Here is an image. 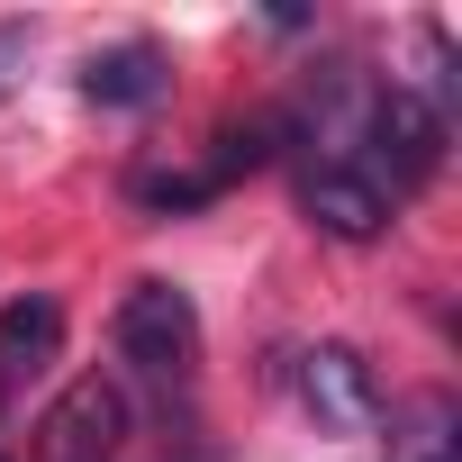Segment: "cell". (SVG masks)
<instances>
[{"label":"cell","instance_id":"1","mask_svg":"<svg viewBox=\"0 0 462 462\" xmlns=\"http://www.w3.org/2000/svg\"><path fill=\"white\" fill-rule=\"evenodd\" d=\"M363 181L381 190V199H399V190H426L435 172H444V145H453V118L426 100V91H408V82H390V91H372L363 100Z\"/></svg>","mask_w":462,"mask_h":462},{"label":"cell","instance_id":"2","mask_svg":"<svg viewBox=\"0 0 462 462\" xmlns=\"http://www.w3.org/2000/svg\"><path fill=\"white\" fill-rule=\"evenodd\" d=\"M109 327H118V354H127L145 381H190V363H199V309H190V291L136 282Z\"/></svg>","mask_w":462,"mask_h":462},{"label":"cell","instance_id":"3","mask_svg":"<svg viewBox=\"0 0 462 462\" xmlns=\"http://www.w3.org/2000/svg\"><path fill=\"white\" fill-rule=\"evenodd\" d=\"M300 399L327 435H372L381 426V381L354 345H309L300 354Z\"/></svg>","mask_w":462,"mask_h":462},{"label":"cell","instance_id":"4","mask_svg":"<svg viewBox=\"0 0 462 462\" xmlns=\"http://www.w3.org/2000/svg\"><path fill=\"white\" fill-rule=\"evenodd\" d=\"M300 208H309V226H327L336 245H372L381 226H390V199L363 181L354 154H318V163L300 172Z\"/></svg>","mask_w":462,"mask_h":462},{"label":"cell","instance_id":"5","mask_svg":"<svg viewBox=\"0 0 462 462\" xmlns=\"http://www.w3.org/2000/svg\"><path fill=\"white\" fill-rule=\"evenodd\" d=\"M46 462H109L118 453V435H127V399L91 372V381H73L55 408H46Z\"/></svg>","mask_w":462,"mask_h":462},{"label":"cell","instance_id":"6","mask_svg":"<svg viewBox=\"0 0 462 462\" xmlns=\"http://www.w3.org/2000/svg\"><path fill=\"white\" fill-rule=\"evenodd\" d=\"M163 82H172V64H163V46H145V37L100 46V55L82 64V100H91V109H154Z\"/></svg>","mask_w":462,"mask_h":462},{"label":"cell","instance_id":"7","mask_svg":"<svg viewBox=\"0 0 462 462\" xmlns=\"http://www.w3.org/2000/svg\"><path fill=\"white\" fill-rule=\"evenodd\" d=\"M390 462H462V408H453L444 390L408 399V408L390 417Z\"/></svg>","mask_w":462,"mask_h":462},{"label":"cell","instance_id":"8","mask_svg":"<svg viewBox=\"0 0 462 462\" xmlns=\"http://www.w3.org/2000/svg\"><path fill=\"white\" fill-rule=\"evenodd\" d=\"M55 345H64V309H55L46 291L10 300V309H0V390H10L19 372H37V363H46Z\"/></svg>","mask_w":462,"mask_h":462},{"label":"cell","instance_id":"9","mask_svg":"<svg viewBox=\"0 0 462 462\" xmlns=\"http://www.w3.org/2000/svg\"><path fill=\"white\" fill-rule=\"evenodd\" d=\"M127 199L154 208V217H181V208H208L217 181H208L199 163H190V172H172V163H136V172H127Z\"/></svg>","mask_w":462,"mask_h":462},{"label":"cell","instance_id":"10","mask_svg":"<svg viewBox=\"0 0 462 462\" xmlns=\"http://www.w3.org/2000/svg\"><path fill=\"white\" fill-rule=\"evenodd\" d=\"M28 46H37L28 19H0V91H10V73H28Z\"/></svg>","mask_w":462,"mask_h":462},{"label":"cell","instance_id":"11","mask_svg":"<svg viewBox=\"0 0 462 462\" xmlns=\"http://www.w3.org/2000/svg\"><path fill=\"white\" fill-rule=\"evenodd\" d=\"M190 462H217V453H190Z\"/></svg>","mask_w":462,"mask_h":462},{"label":"cell","instance_id":"12","mask_svg":"<svg viewBox=\"0 0 462 462\" xmlns=\"http://www.w3.org/2000/svg\"><path fill=\"white\" fill-rule=\"evenodd\" d=\"M0 462H10V453H0Z\"/></svg>","mask_w":462,"mask_h":462}]
</instances>
